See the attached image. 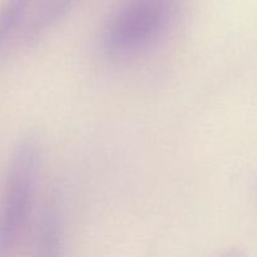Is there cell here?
<instances>
[{"label": "cell", "mask_w": 257, "mask_h": 257, "mask_svg": "<svg viewBox=\"0 0 257 257\" xmlns=\"http://www.w3.org/2000/svg\"><path fill=\"white\" fill-rule=\"evenodd\" d=\"M38 0H2L0 3V52L24 29Z\"/></svg>", "instance_id": "5b68a950"}, {"label": "cell", "mask_w": 257, "mask_h": 257, "mask_svg": "<svg viewBox=\"0 0 257 257\" xmlns=\"http://www.w3.org/2000/svg\"><path fill=\"white\" fill-rule=\"evenodd\" d=\"M34 257H64V211L58 188L48 193L35 238Z\"/></svg>", "instance_id": "3957f363"}, {"label": "cell", "mask_w": 257, "mask_h": 257, "mask_svg": "<svg viewBox=\"0 0 257 257\" xmlns=\"http://www.w3.org/2000/svg\"><path fill=\"white\" fill-rule=\"evenodd\" d=\"M42 148L29 137L10 156L0 198V253H10L25 232L37 192Z\"/></svg>", "instance_id": "7a4b0ae2"}, {"label": "cell", "mask_w": 257, "mask_h": 257, "mask_svg": "<svg viewBox=\"0 0 257 257\" xmlns=\"http://www.w3.org/2000/svg\"><path fill=\"white\" fill-rule=\"evenodd\" d=\"M185 0H122L102 32L103 50L132 58L160 43L178 22Z\"/></svg>", "instance_id": "6da1fadb"}, {"label": "cell", "mask_w": 257, "mask_h": 257, "mask_svg": "<svg viewBox=\"0 0 257 257\" xmlns=\"http://www.w3.org/2000/svg\"><path fill=\"white\" fill-rule=\"evenodd\" d=\"M217 257H246V255L240 248H231V250L225 251V252H222Z\"/></svg>", "instance_id": "8992f818"}, {"label": "cell", "mask_w": 257, "mask_h": 257, "mask_svg": "<svg viewBox=\"0 0 257 257\" xmlns=\"http://www.w3.org/2000/svg\"><path fill=\"white\" fill-rule=\"evenodd\" d=\"M80 0H38L24 29L20 33L27 45L38 42L58 24Z\"/></svg>", "instance_id": "277c9868"}]
</instances>
